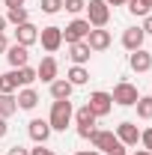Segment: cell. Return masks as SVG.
<instances>
[{
	"label": "cell",
	"mask_w": 152,
	"mask_h": 155,
	"mask_svg": "<svg viewBox=\"0 0 152 155\" xmlns=\"http://www.w3.org/2000/svg\"><path fill=\"white\" fill-rule=\"evenodd\" d=\"M6 155H30V149H24V146L15 143V146H9V152H6Z\"/></svg>",
	"instance_id": "obj_32"
},
{
	"label": "cell",
	"mask_w": 152,
	"mask_h": 155,
	"mask_svg": "<svg viewBox=\"0 0 152 155\" xmlns=\"http://www.w3.org/2000/svg\"><path fill=\"white\" fill-rule=\"evenodd\" d=\"M140 143H143V149L152 152V128H143V131H140Z\"/></svg>",
	"instance_id": "obj_29"
},
{
	"label": "cell",
	"mask_w": 152,
	"mask_h": 155,
	"mask_svg": "<svg viewBox=\"0 0 152 155\" xmlns=\"http://www.w3.org/2000/svg\"><path fill=\"white\" fill-rule=\"evenodd\" d=\"M134 155H152V152H149V149H137Z\"/></svg>",
	"instance_id": "obj_39"
},
{
	"label": "cell",
	"mask_w": 152,
	"mask_h": 155,
	"mask_svg": "<svg viewBox=\"0 0 152 155\" xmlns=\"http://www.w3.org/2000/svg\"><path fill=\"white\" fill-rule=\"evenodd\" d=\"M134 107H137V116L140 119H152V96H140Z\"/></svg>",
	"instance_id": "obj_25"
},
{
	"label": "cell",
	"mask_w": 152,
	"mask_h": 155,
	"mask_svg": "<svg viewBox=\"0 0 152 155\" xmlns=\"http://www.w3.org/2000/svg\"><path fill=\"white\" fill-rule=\"evenodd\" d=\"M143 39H146V33L140 27H128L122 33V48L125 51H137V48H143Z\"/></svg>",
	"instance_id": "obj_16"
},
{
	"label": "cell",
	"mask_w": 152,
	"mask_h": 155,
	"mask_svg": "<svg viewBox=\"0 0 152 155\" xmlns=\"http://www.w3.org/2000/svg\"><path fill=\"white\" fill-rule=\"evenodd\" d=\"M18 69H12V72H6V75H0V93H18Z\"/></svg>",
	"instance_id": "obj_21"
},
{
	"label": "cell",
	"mask_w": 152,
	"mask_h": 155,
	"mask_svg": "<svg viewBox=\"0 0 152 155\" xmlns=\"http://www.w3.org/2000/svg\"><path fill=\"white\" fill-rule=\"evenodd\" d=\"M66 81H69L72 87H84V84L90 81V72H87L84 66H72V69H69V75H66Z\"/></svg>",
	"instance_id": "obj_22"
},
{
	"label": "cell",
	"mask_w": 152,
	"mask_h": 155,
	"mask_svg": "<svg viewBox=\"0 0 152 155\" xmlns=\"http://www.w3.org/2000/svg\"><path fill=\"white\" fill-rule=\"evenodd\" d=\"M15 98H18V110H33V107L39 104V93L33 90V87H21Z\"/></svg>",
	"instance_id": "obj_18"
},
{
	"label": "cell",
	"mask_w": 152,
	"mask_h": 155,
	"mask_svg": "<svg viewBox=\"0 0 152 155\" xmlns=\"http://www.w3.org/2000/svg\"><path fill=\"white\" fill-rule=\"evenodd\" d=\"M48 87H51V98H54V101H57V98H72V90H75V87H72L66 78H57V81H51Z\"/></svg>",
	"instance_id": "obj_20"
},
{
	"label": "cell",
	"mask_w": 152,
	"mask_h": 155,
	"mask_svg": "<svg viewBox=\"0 0 152 155\" xmlns=\"http://www.w3.org/2000/svg\"><path fill=\"white\" fill-rule=\"evenodd\" d=\"M84 42L90 45V51H107L114 39H111V30H104V27H93V30L87 33Z\"/></svg>",
	"instance_id": "obj_9"
},
{
	"label": "cell",
	"mask_w": 152,
	"mask_h": 155,
	"mask_svg": "<svg viewBox=\"0 0 152 155\" xmlns=\"http://www.w3.org/2000/svg\"><path fill=\"white\" fill-rule=\"evenodd\" d=\"M30 155H57L54 149H45V143H36V149H30Z\"/></svg>",
	"instance_id": "obj_30"
},
{
	"label": "cell",
	"mask_w": 152,
	"mask_h": 155,
	"mask_svg": "<svg viewBox=\"0 0 152 155\" xmlns=\"http://www.w3.org/2000/svg\"><path fill=\"white\" fill-rule=\"evenodd\" d=\"M125 6H128V12L137 15V18H146V15L152 12V3H149V0H128Z\"/></svg>",
	"instance_id": "obj_23"
},
{
	"label": "cell",
	"mask_w": 152,
	"mask_h": 155,
	"mask_svg": "<svg viewBox=\"0 0 152 155\" xmlns=\"http://www.w3.org/2000/svg\"><path fill=\"white\" fill-rule=\"evenodd\" d=\"M111 98H114V104H119V107H134L137 98H140V93H137V87H134L131 81H119L114 87V93H111Z\"/></svg>",
	"instance_id": "obj_2"
},
{
	"label": "cell",
	"mask_w": 152,
	"mask_h": 155,
	"mask_svg": "<svg viewBox=\"0 0 152 155\" xmlns=\"http://www.w3.org/2000/svg\"><path fill=\"white\" fill-rule=\"evenodd\" d=\"M57 72H60V66H57V57H42V63L36 66V78L42 81V84H51V81H57Z\"/></svg>",
	"instance_id": "obj_11"
},
{
	"label": "cell",
	"mask_w": 152,
	"mask_h": 155,
	"mask_svg": "<svg viewBox=\"0 0 152 155\" xmlns=\"http://www.w3.org/2000/svg\"><path fill=\"white\" fill-rule=\"evenodd\" d=\"M6 21L18 27V24H24V21H30V12H27L24 6H15V9H9V12H6Z\"/></svg>",
	"instance_id": "obj_24"
},
{
	"label": "cell",
	"mask_w": 152,
	"mask_h": 155,
	"mask_svg": "<svg viewBox=\"0 0 152 155\" xmlns=\"http://www.w3.org/2000/svg\"><path fill=\"white\" fill-rule=\"evenodd\" d=\"M111 155H128V152H125V149H119V152H111Z\"/></svg>",
	"instance_id": "obj_40"
},
{
	"label": "cell",
	"mask_w": 152,
	"mask_h": 155,
	"mask_svg": "<svg viewBox=\"0 0 152 155\" xmlns=\"http://www.w3.org/2000/svg\"><path fill=\"white\" fill-rule=\"evenodd\" d=\"M149 3H152V0H149Z\"/></svg>",
	"instance_id": "obj_41"
},
{
	"label": "cell",
	"mask_w": 152,
	"mask_h": 155,
	"mask_svg": "<svg viewBox=\"0 0 152 155\" xmlns=\"http://www.w3.org/2000/svg\"><path fill=\"white\" fill-rule=\"evenodd\" d=\"M90 143H93V149H98V152H104V155L125 149V146L116 140V134H114V131H98V128H95L93 134H90Z\"/></svg>",
	"instance_id": "obj_3"
},
{
	"label": "cell",
	"mask_w": 152,
	"mask_h": 155,
	"mask_svg": "<svg viewBox=\"0 0 152 155\" xmlns=\"http://www.w3.org/2000/svg\"><path fill=\"white\" fill-rule=\"evenodd\" d=\"M39 9H42L45 15H57L60 9H63V0H42V3H39Z\"/></svg>",
	"instance_id": "obj_27"
},
{
	"label": "cell",
	"mask_w": 152,
	"mask_h": 155,
	"mask_svg": "<svg viewBox=\"0 0 152 155\" xmlns=\"http://www.w3.org/2000/svg\"><path fill=\"white\" fill-rule=\"evenodd\" d=\"M3 3H6L9 9H15V6H24V0H3Z\"/></svg>",
	"instance_id": "obj_35"
},
{
	"label": "cell",
	"mask_w": 152,
	"mask_h": 155,
	"mask_svg": "<svg viewBox=\"0 0 152 155\" xmlns=\"http://www.w3.org/2000/svg\"><path fill=\"white\" fill-rule=\"evenodd\" d=\"M18 114V98L15 93H0V116L3 119H9V116Z\"/></svg>",
	"instance_id": "obj_19"
},
{
	"label": "cell",
	"mask_w": 152,
	"mask_h": 155,
	"mask_svg": "<svg viewBox=\"0 0 152 155\" xmlns=\"http://www.w3.org/2000/svg\"><path fill=\"white\" fill-rule=\"evenodd\" d=\"M140 30H143L146 36H149V33H152V12H149V15H146V18H143V24H140Z\"/></svg>",
	"instance_id": "obj_31"
},
{
	"label": "cell",
	"mask_w": 152,
	"mask_h": 155,
	"mask_svg": "<svg viewBox=\"0 0 152 155\" xmlns=\"http://www.w3.org/2000/svg\"><path fill=\"white\" fill-rule=\"evenodd\" d=\"M104 3H107V6H125L128 0H104Z\"/></svg>",
	"instance_id": "obj_37"
},
{
	"label": "cell",
	"mask_w": 152,
	"mask_h": 155,
	"mask_svg": "<svg viewBox=\"0 0 152 155\" xmlns=\"http://www.w3.org/2000/svg\"><path fill=\"white\" fill-rule=\"evenodd\" d=\"M114 134H116V140H119L122 146H137V143H140V128H137L134 122H128V119L116 125Z\"/></svg>",
	"instance_id": "obj_10"
},
{
	"label": "cell",
	"mask_w": 152,
	"mask_h": 155,
	"mask_svg": "<svg viewBox=\"0 0 152 155\" xmlns=\"http://www.w3.org/2000/svg\"><path fill=\"white\" fill-rule=\"evenodd\" d=\"M6 48H9V42H6V33H0V54H6Z\"/></svg>",
	"instance_id": "obj_34"
},
{
	"label": "cell",
	"mask_w": 152,
	"mask_h": 155,
	"mask_svg": "<svg viewBox=\"0 0 152 155\" xmlns=\"http://www.w3.org/2000/svg\"><path fill=\"white\" fill-rule=\"evenodd\" d=\"M128 66H131V72H149L152 69V54L143 51V48H137V51H131V57H128Z\"/></svg>",
	"instance_id": "obj_15"
},
{
	"label": "cell",
	"mask_w": 152,
	"mask_h": 155,
	"mask_svg": "<svg viewBox=\"0 0 152 155\" xmlns=\"http://www.w3.org/2000/svg\"><path fill=\"white\" fill-rule=\"evenodd\" d=\"M27 134H30L33 143H48V137H51V122H48V119H30Z\"/></svg>",
	"instance_id": "obj_12"
},
{
	"label": "cell",
	"mask_w": 152,
	"mask_h": 155,
	"mask_svg": "<svg viewBox=\"0 0 152 155\" xmlns=\"http://www.w3.org/2000/svg\"><path fill=\"white\" fill-rule=\"evenodd\" d=\"M6 60H9V66H12V69H21V66H27L30 51H27L24 45H18V42H15V45H9V48H6Z\"/></svg>",
	"instance_id": "obj_14"
},
{
	"label": "cell",
	"mask_w": 152,
	"mask_h": 155,
	"mask_svg": "<svg viewBox=\"0 0 152 155\" xmlns=\"http://www.w3.org/2000/svg\"><path fill=\"white\" fill-rule=\"evenodd\" d=\"M72 116H75L72 101H69V98H57V101L51 104V114H48L51 131H66V128H69V122H72Z\"/></svg>",
	"instance_id": "obj_1"
},
{
	"label": "cell",
	"mask_w": 152,
	"mask_h": 155,
	"mask_svg": "<svg viewBox=\"0 0 152 155\" xmlns=\"http://www.w3.org/2000/svg\"><path fill=\"white\" fill-rule=\"evenodd\" d=\"M9 134V125H6V119H3V116H0V140H3V137Z\"/></svg>",
	"instance_id": "obj_33"
},
{
	"label": "cell",
	"mask_w": 152,
	"mask_h": 155,
	"mask_svg": "<svg viewBox=\"0 0 152 155\" xmlns=\"http://www.w3.org/2000/svg\"><path fill=\"white\" fill-rule=\"evenodd\" d=\"M72 119L78 122V134L84 137V140H90V134L95 131V114L84 104V107H78V110H75V116H72Z\"/></svg>",
	"instance_id": "obj_7"
},
{
	"label": "cell",
	"mask_w": 152,
	"mask_h": 155,
	"mask_svg": "<svg viewBox=\"0 0 152 155\" xmlns=\"http://www.w3.org/2000/svg\"><path fill=\"white\" fill-rule=\"evenodd\" d=\"M63 9H66V12H72V15H78V12H84V9H87V0H63Z\"/></svg>",
	"instance_id": "obj_28"
},
{
	"label": "cell",
	"mask_w": 152,
	"mask_h": 155,
	"mask_svg": "<svg viewBox=\"0 0 152 155\" xmlns=\"http://www.w3.org/2000/svg\"><path fill=\"white\" fill-rule=\"evenodd\" d=\"M87 107L95 114V119H101V116H107L114 110V98H111V93H104V90H95L87 98Z\"/></svg>",
	"instance_id": "obj_5"
},
{
	"label": "cell",
	"mask_w": 152,
	"mask_h": 155,
	"mask_svg": "<svg viewBox=\"0 0 152 155\" xmlns=\"http://www.w3.org/2000/svg\"><path fill=\"white\" fill-rule=\"evenodd\" d=\"M33 81H39L36 69H33V66H21V69H18V84H21V87H33Z\"/></svg>",
	"instance_id": "obj_26"
},
{
	"label": "cell",
	"mask_w": 152,
	"mask_h": 155,
	"mask_svg": "<svg viewBox=\"0 0 152 155\" xmlns=\"http://www.w3.org/2000/svg\"><path fill=\"white\" fill-rule=\"evenodd\" d=\"M39 42H42V48L48 54H57L60 48H63V27H42Z\"/></svg>",
	"instance_id": "obj_8"
},
{
	"label": "cell",
	"mask_w": 152,
	"mask_h": 155,
	"mask_svg": "<svg viewBox=\"0 0 152 155\" xmlns=\"http://www.w3.org/2000/svg\"><path fill=\"white\" fill-rule=\"evenodd\" d=\"M75 155H101L98 149H81V152H75Z\"/></svg>",
	"instance_id": "obj_36"
},
{
	"label": "cell",
	"mask_w": 152,
	"mask_h": 155,
	"mask_svg": "<svg viewBox=\"0 0 152 155\" xmlns=\"http://www.w3.org/2000/svg\"><path fill=\"white\" fill-rule=\"evenodd\" d=\"M90 45L87 42H75V45H69V60H72V66H84V63H90Z\"/></svg>",
	"instance_id": "obj_17"
},
{
	"label": "cell",
	"mask_w": 152,
	"mask_h": 155,
	"mask_svg": "<svg viewBox=\"0 0 152 155\" xmlns=\"http://www.w3.org/2000/svg\"><path fill=\"white\" fill-rule=\"evenodd\" d=\"M6 24H9V21H6V15H0V33L6 30Z\"/></svg>",
	"instance_id": "obj_38"
},
{
	"label": "cell",
	"mask_w": 152,
	"mask_h": 155,
	"mask_svg": "<svg viewBox=\"0 0 152 155\" xmlns=\"http://www.w3.org/2000/svg\"><path fill=\"white\" fill-rule=\"evenodd\" d=\"M15 42H18V45H24V48H30L33 42H39V27H33L30 21L18 24V27H15Z\"/></svg>",
	"instance_id": "obj_13"
},
{
	"label": "cell",
	"mask_w": 152,
	"mask_h": 155,
	"mask_svg": "<svg viewBox=\"0 0 152 155\" xmlns=\"http://www.w3.org/2000/svg\"><path fill=\"white\" fill-rule=\"evenodd\" d=\"M87 21H90V27H107V21H111V6H107L104 0H90V3H87Z\"/></svg>",
	"instance_id": "obj_4"
},
{
	"label": "cell",
	"mask_w": 152,
	"mask_h": 155,
	"mask_svg": "<svg viewBox=\"0 0 152 155\" xmlns=\"http://www.w3.org/2000/svg\"><path fill=\"white\" fill-rule=\"evenodd\" d=\"M90 30H93V27H90V21H87V18H75L72 24H66V30H63V42H66V45L84 42Z\"/></svg>",
	"instance_id": "obj_6"
}]
</instances>
